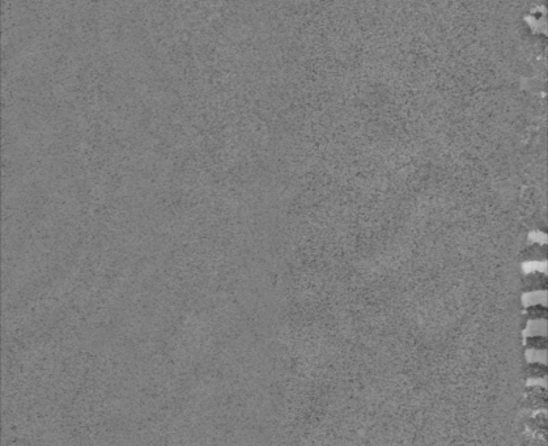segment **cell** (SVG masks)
Wrapping results in <instances>:
<instances>
[{"mask_svg": "<svg viewBox=\"0 0 548 446\" xmlns=\"http://www.w3.org/2000/svg\"><path fill=\"white\" fill-rule=\"evenodd\" d=\"M527 425L534 433L540 435L542 437H545V435H547V419H545V414H543V412L538 414L537 416L531 417L529 420Z\"/></svg>", "mask_w": 548, "mask_h": 446, "instance_id": "4", "label": "cell"}, {"mask_svg": "<svg viewBox=\"0 0 548 446\" xmlns=\"http://www.w3.org/2000/svg\"><path fill=\"white\" fill-rule=\"evenodd\" d=\"M522 288L523 292L530 293V292L537 291H547L548 288V279L544 272L533 271L525 275L523 281H522Z\"/></svg>", "mask_w": 548, "mask_h": 446, "instance_id": "2", "label": "cell"}, {"mask_svg": "<svg viewBox=\"0 0 548 446\" xmlns=\"http://www.w3.org/2000/svg\"><path fill=\"white\" fill-rule=\"evenodd\" d=\"M548 317L547 307L542 305V303H534L531 307H529L526 309L525 319H530V321H545Z\"/></svg>", "mask_w": 548, "mask_h": 446, "instance_id": "5", "label": "cell"}, {"mask_svg": "<svg viewBox=\"0 0 548 446\" xmlns=\"http://www.w3.org/2000/svg\"><path fill=\"white\" fill-rule=\"evenodd\" d=\"M525 407L529 410H544L547 407V391L542 386H529L526 389Z\"/></svg>", "mask_w": 548, "mask_h": 446, "instance_id": "1", "label": "cell"}, {"mask_svg": "<svg viewBox=\"0 0 548 446\" xmlns=\"http://www.w3.org/2000/svg\"><path fill=\"white\" fill-rule=\"evenodd\" d=\"M548 255V249L545 244H533L521 253V260L530 262V260H545Z\"/></svg>", "mask_w": 548, "mask_h": 446, "instance_id": "3", "label": "cell"}, {"mask_svg": "<svg viewBox=\"0 0 548 446\" xmlns=\"http://www.w3.org/2000/svg\"><path fill=\"white\" fill-rule=\"evenodd\" d=\"M527 378H544L547 376V365L544 362L534 361L526 365Z\"/></svg>", "mask_w": 548, "mask_h": 446, "instance_id": "6", "label": "cell"}, {"mask_svg": "<svg viewBox=\"0 0 548 446\" xmlns=\"http://www.w3.org/2000/svg\"><path fill=\"white\" fill-rule=\"evenodd\" d=\"M526 348L535 351L547 350V338L543 335H533L526 338Z\"/></svg>", "mask_w": 548, "mask_h": 446, "instance_id": "7", "label": "cell"}]
</instances>
